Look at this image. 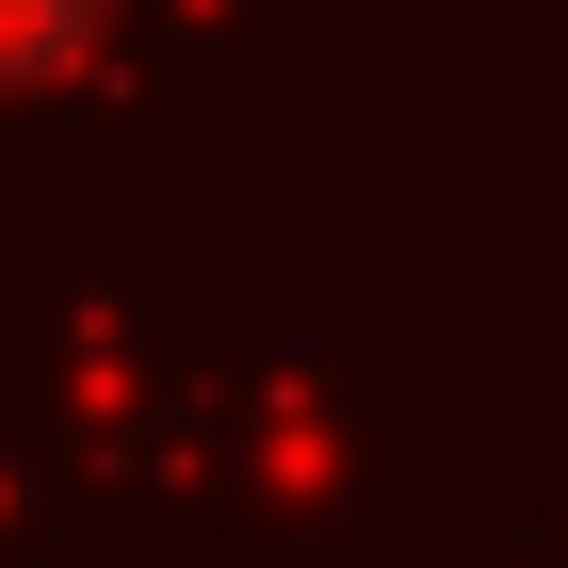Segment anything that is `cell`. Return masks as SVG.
<instances>
[{"mask_svg":"<svg viewBox=\"0 0 568 568\" xmlns=\"http://www.w3.org/2000/svg\"><path fill=\"white\" fill-rule=\"evenodd\" d=\"M65 17H82V0H0V49H49Z\"/></svg>","mask_w":568,"mask_h":568,"instance_id":"cell-1","label":"cell"}]
</instances>
